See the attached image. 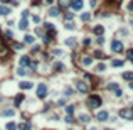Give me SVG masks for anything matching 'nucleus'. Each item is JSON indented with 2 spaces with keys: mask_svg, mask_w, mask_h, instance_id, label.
I'll return each mask as SVG.
<instances>
[{
  "mask_svg": "<svg viewBox=\"0 0 133 130\" xmlns=\"http://www.w3.org/2000/svg\"><path fill=\"white\" fill-rule=\"evenodd\" d=\"M101 103H103V100H101V96H98V95H91V96L86 100V105H88V108H91V110L99 108Z\"/></svg>",
  "mask_w": 133,
  "mask_h": 130,
  "instance_id": "obj_1",
  "label": "nucleus"
},
{
  "mask_svg": "<svg viewBox=\"0 0 133 130\" xmlns=\"http://www.w3.org/2000/svg\"><path fill=\"white\" fill-rule=\"evenodd\" d=\"M36 93H37V98L44 100V98L47 96V85H46V83H40V85H37Z\"/></svg>",
  "mask_w": 133,
  "mask_h": 130,
  "instance_id": "obj_2",
  "label": "nucleus"
},
{
  "mask_svg": "<svg viewBox=\"0 0 133 130\" xmlns=\"http://www.w3.org/2000/svg\"><path fill=\"white\" fill-rule=\"evenodd\" d=\"M118 115H120L121 118H125V120H133V112H131V108H121L120 112H118Z\"/></svg>",
  "mask_w": 133,
  "mask_h": 130,
  "instance_id": "obj_3",
  "label": "nucleus"
},
{
  "mask_svg": "<svg viewBox=\"0 0 133 130\" xmlns=\"http://www.w3.org/2000/svg\"><path fill=\"white\" fill-rule=\"evenodd\" d=\"M10 56V51H8V47L5 44H2L0 42V59H7V57Z\"/></svg>",
  "mask_w": 133,
  "mask_h": 130,
  "instance_id": "obj_4",
  "label": "nucleus"
},
{
  "mask_svg": "<svg viewBox=\"0 0 133 130\" xmlns=\"http://www.w3.org/2000/svg\"><path fill=\"white\" fill-rule=\"evenodd\" d=\"M76 88L79 89L81 93H88V91H89V86L86 85V81H79V79L76 81Z\"/></svg>",
  "mask_w": 133,
  "mask_h": 130,
  "instance_id": "obj_5",
  "label": "nucleus"
},
{
  "mask_svg": "<svg viewBox=\"0 0 133 130\" xmlns=\"http://www.w3.org/2000/svg\"><path fill=\"white\" fill-rule=\"evenodd\" d=\"M111 51H113V53H121V51H123V44H121V41H113L111 42Z\"/></svg>",
  "mask_w": 133,
  "mask_h": 130,
  "instance_id": "obj_6",
  "label": "nucleus"
},
{
  "mask_svg": "<svg viewBox=\"0 0 133 130\" xmlns=\"http://www.w3.org/2000/svg\"><path fill=\"white\" fill-rule=\"evenodd\" d=\"M108 112H98V115H96V118L98 120H99V122H106V120H108Z\"/></svg>",
  "mask_w": 133,
  "mask_h": 130,
  "instance_id": "obj_7",
  "label": "nucleus"
},
{
  "mask_svg": "<svg viewBox=\"0 0 133 130\" xmlns=\"http://www.w3.org/2000/svg\"><path fill=\"white\" fill-rule=\"evenodd\" d=\"M29 64H30V57L29 56H22L20 57V66H22V68H29Z\"/></svg>",
  "mask_w": 133,
  "mask_h": 130,
  "instance_id": "obj_8",
  "label": "nucleus"
},
{
  "mask_svg": "<svg viewBox=\"0 0 133 130\" xmlns=\"http://www.w3.org/2000/svg\"><path fill=\"white\" fill-rule=\"evenodd\" d=\"M71 7H73L74 10H81V8H83V0H73V2H71Z\"/></svg>",
  "mask_w": 133,
  "mask_h": 130,
  "instance_id": "obj_9",
  "label": "nucleus"
},
{
  "mask_svg": "<svg viewBox=\"0 0 133 130\" xmlns=\"http://www.w3.org/2000/svg\"><path fill=\"white\" fill-rule=\"evenodd\" d=\"M93 32L99 37V36H103V34H105V27H103V25H96V27L93 29Z\"/></svg>",
  "mask_w": 133,
  "mask_h": 130,
  "instance_id": "obj_10",
  "label": "nucleus"
},
{
  "mask_svg": "<svg viewBox=\"0 0 133 130\" xmlns=\"http://www.w3.org/2000/svg\"><path fill=\"white\" fill-rule=\"evenodd\" d=\"M19 86H20V88H22V89H30V88H32V83H30V81H20L19 83Z\"/></svg>",
  "mask_w": 133,
  "mask_h": 130,
  "instance_id": "obj_11",
  "label": "nucleus"
},
{
  "mask_svg": "<svg viewBox=\"0 0 133 130\" xmlns=\"http://www.w3.org/2000/svg\"><path fill=\"white\" fill-rule=\"evenodd\" d=\"M47 14H49L51 17H57V15H59V7H51Z\"/></svg>",
  "mask_w": 133,
  "mask_h": 130,
  "instance_id": "obj_12",
  "label": "nucleus"
},
{
  "mask_svg": "<svg viewBox=\"0 0 133 130\" xmlns=\"http://www.w3.org/2000/svg\"><path fill=\"white\" fill-rule=\"evenodd\" d=\"M81 21L83 22H89L91 21V12H83L81 14Z\"/></svg>",
  "mask_w": 133,
  "mask_h": 130,
  "instance_id": "obj_13",
  "label": "nucleus"
},
{
  "mask_svg": "<svg viewBox=\"0 0 133 130\" xmlns=\"http://www.w3.org/2000/svg\"><path fill=\"white\" fill-rule=\"evenodd\" d=\"M10 14V8L7 5H0V15H8Z\"/></svg>",
  "mask_w": 133,
  "mask_h": 130,
  "instance_id": "obj_14",
  "label": "nucleus"
},
{
  "mask_svg": "<svg viewBox=\"0 0 133 130\" xmlns=\"http://www.w3.org/2000/svg\"><path fill=\"white\" fill-rule=\"evenodd\" d=\"M123 64H125V61H121V59H113V61H111V66H113V68H121Z\"/></svg>",
  "mask_w": 133,
  "mask_h": 130,
  "instance_id": "obj_15",
  "label": "nucleus"
},
{
  "mask_svg": "<svg viewBox=\"0 0 133 130\" xmlns=\"http://www.w3.org/2000/svg\"><path fill=\"white\" fill-rule=\"evenodd\" d=\"M19 27L22 29V31H25V29L29 27V21H27V19H22V21L19 22Z\"/></svg>",
  "mask_w": 133,
  "mask_h": 130,
  "instance_id": "obj_16",
  "label": "nucleus"
},
{
  "mask_svg": "<svg viewBox=\"0 0 133 130\" xmlns=\"http://www.w3.org/2000/svg\"><path fill=\"white\" fill-rule=\"evenodd\" d=\"M120 88V86L116 85V83H108V85H106V89H108V91H115V89H118Z\"/></svg>",
  "mask_w": 133,
  "mask_h": 130,
  "instance_id": "obj_17",
  "label": "nucleus"
},
{
  "mask_svg": "<svg viewBox=\"0 0 133 130\" xmlns=\"http://www.w3.org/2000/svg\"><path fill=\"white\" fill-rule=\"evenodd\" d=\"M14 115H15V112H14V110H4V112H2V117H14Z\"/></svg>",
  "mask_w": 133,
  "mask_h": 130,
  "instance_id": "obj_18",
  "label": "nucleus"
},
{
  "mask_svg": "<svg viewBox=\"0 0 133 130\" xmlns=\"http://www.w3.org/2000/svg\"><path fill=\"white\" fill-rule=\"evenodd\" d=\"M19 128L20 130H30V128H32V125H30L29 122H24V123H20V125H19Z\"/></svg>",
  "mask_w": 133,
  "mask_h": 130,
  "instance_id": "obj_19",
  "label": "nucleus"
},
{
  "mask_svg": "<svg viewBox=\"0 0 133 130\" xmlns=\"http://www.w3.org/2000/svg\"><path fill=\"white\" fill-rule=\"evenodd\" d=\"M66 46H69V47H74V46H76V39H74V37H69V39H66Z\"/></svg>",
  "mask_w": 133,
  "mask_h": 130,
  "instance_id": "obj_20",
  "label": "nucleus"
},
{
  "mask_svg": "<svg viewBox=\"0 0 133 130\" xmlns=\"http://www.w3.org/2000/svg\"><path fill=\"white\" fill-rule=\"evenodd\" d=\"M83 64H84V66H89V64H93V57H89V56H84V57H83Z\"/></svg>",
  "mask_w": 133,
  "mask_h": 130,
  "instance_id": "obj_21",
  "label": "nucleus"
},
{
  "mask_svg": "<svg viewBox=\"0 0 133 130\" xmlns=\"http://www.w3.org/2000/svg\"><path fill=\"white\" fill-rule=\"evenodd\" d=\"M22 100H24V95H17V96H15V100H14V105H15V106H19L20 103H22Z\"/></svg>",
  "mask_w": 133,
  "mask_h": 130,
  "instance_id": "obj_22",
  "label": "nucleus"
},
{
  "mask_svg": "<svg viewBox=\"0 0 133 130\" xmlns=\"http://www.w3.org/2000/svg\"><path fill=\"white\" fill-rule=\"evenodd\" d=\"M123 78L128 79V81H133V71H126V73H123Z\"/></svg>",
  "mask_w": 133,
  "mask_h": 130,
  "instance_id": "obj_23",
  "label": "nucleus"
},
{
  "mask_svg": "<svg viewBox=\"0 0 133 130\" xmlns=\"http://www.w3.org/2000/svg\"><path fill=\"white\" fill-rule=\"evenodd\" d=\"M69 5H71V0H59V7L66 8V7H69Z\"/></svg>",
  "mask_w": 133,
  "mask_h": 130,
  "instance_id": "obj_24",
  "label": "nucleus"
},
{
  "mask_svg": "<svg viewBox=\"0 0 133 130\" xmlns=\"http://www.w3.org/2000/svg\"><path fill=\"white\" fill-rule=\"evenodd\" d=\"M79 120H81L83 123H88L91 118H89V115H84V113H83V115H79Z\"/></svg>",
  "mask_w": 133,
  "mask_h": 130,
  "instance_id": "obj_25",
  "label": "nucleus"
},
{
  "mask_svg": "<svg viewBox=\"0 0 133 130\" xmlns=\"http://www.w3.org/2000/svg\"><path fill=\"white\" fill-rule=\"evenodd\" d=\"M24 42H25V44H34V37L32 36H25L24 37Z\"/></svg>",
  "mask_w": 133,
  "mask_h": 130,
  "instance_id": "obj_26",
  "label": "nucleus"
},
{
  "mask_svg": "<svg viewBox=\"0 0 133 130\" xmlns=\"http://www.w3.org/2000/svg\"><path fill=\"white\" fill-rule=\"evenodd\" d=\"M54 69H56V71H62V69H64V64H62V63H54Z\"/></svg>",
  "mask_w": 133,
  "mask_h": 130,
  "instance_id": "obj_27",
  "label": "nucleus"
},
{
  "mask_svg": "<svg viewBox=\"0 0 133 130\" xmlns=\"http://www.w3.org/2000/svg\"><path fill=\"white\" fill-rule=\"evenodd\" d=\"M66 113H68V115H73L74 113V105H68V106H66Z\"/></svg>",
  "mask_w": 133,
  "mask_h": 130,
  "instance_id": "obj_28",
  "label": "nucleus"
},
{
  "mask_svg": "<svg viewBox=\"0 0 133 130\" xmlns=\"http://www.w3.org/2000/svg\"><path fill=\"white\" fill-rule=\"evenodd\" d=\"M94 57H96V59H103V57H105V53H101V51H94Z\"/></svg>",
  "mask_w": 133,
  "mask_h": 130,
  "instance_id": "obj_29",
  "label": "nucleus"
},
{
  "mask_svg": "<svg viewBox=\"0 0 133 130\" xmlns=\"http://www.w3.org/2000/svg\"><path fill=\"white\" fill-rule=\"evenodd\" d=\"M5 128H7V130H15V128H17V125H15L14 122H8L7 125H5Z\"/></svg>",
  "mask_w": 133,
  "mask_h": 130,
  "instance_id": "obj_30",
  "label": "nucleus"
},
{
  "mask_svg": "<svg viewBox=\"0 0 133 130\" xmlns=\"http://www.w3.org/2000/svg\"><path fill=\"white\" fill-rule=\"evenodd\" d=\"M64 19H66V21H68V22H71V21H73V19H74V14L68 12V14H66V15H64Z\"/></svg>",
  "mask_w": 133,
  "mask_h": 130,
  "instance_id": "obj_31",
  "label": "nucleus"
},
{
  "mask_svg": "<svg viewBox=\"0 0 133 130\" xmlns=\"http://www.w3.org/2000/svg\"><path fill=\"white\" fill-rule=\"evenodd\" d=\"M17 74H20V76H25V74H27V71H25V69H22V68H19V69H17Z\"/></svg>",
  "mask_w": 133,
  "mask_h": 130,
  "instance_id": "obj_32",
  "label": "nucleus"
},
{
  "mask_svg": "<svg viewBox=\"0 0 133 130\" xmlns=\"http://www.w3.org/2000/svg\"><path fill=\"white\" fill-rule=\"evenodd\" d=\"M96 69H98V71L101 73V71H105V69H106V66L103 64V63H101V64H98V66H96Z\"/></svg>",
  "mask_w": 133,
  "mask_h": 130,
  "instance_id": "obj_33",
  "label": "nucleus"
},
{
  "mask_svg": "<svg viewBox=\"0 0 133 130\" xmlns=\"http://www.w3.org/2000/svg\"><path fill=\"white\" fill-rule=\"evenodd\" d=\"M66 122H68V123H74V118H73V115H68V117H66Z\"/></svg>",
  "mask_w": 133,
  "mask_h": 130,
  "instance_id": "obj_34",
  "label": "nucleus"
},
{
  "mask_svg": "<svg viewBox=\"0 0 133 130\" xmlns=\"http://www.w3.org/2000/svg\"><path fill=\"white\" fill-rule=\"evenodd\" d=\"M39 51H40V46H34L32 47V54H37Z\"/></svg>",
  "mask_w": 133,
  "mask_h": 130,
  "instance_id": "obj_35",
  "label": "nucleus"
},
{
  "mask_svg": "<svg viewBox=\"0 0 133 130\" xmlns=\"http://www.w3.org/2000/svg\"><path fill=\"white\" fill-rule=\"evenodd\" d=\"M64 93H66V96H71V95H73V89H71V88H66Z\"/></svg>",
  "mask_w": 133,
  "mask_h": 130,
  "instance_id": "obj_36",
  "label": "nucleus"
},
{
  "mask_svg": "<svg viewBox=\"0 0 133 130\" xmlns=\"http://www.w3.org/2000/svg\"><path fill=\"white\" fill-rule=\"evenodd\" d=\"M66 29H69V31H73V29H74V24H73V22H68V24H66Z\"/></svg>",
  "mask_w": 133,
  "mask_h": 130,
  "instance_id": "obj_37",
  "label": "nucleus"
},
{
  "mask_svg": "<svg viewBox=\"0 0 133 130\" xmlns=\"http://www.w3.org/2000/svg\"><path fill=\"white\" fill-rule=\"evenodd\" d=\"M29 10H24V12H22V19H29Z\"/></svg>",
  "mask_w": 133,
  "mask_h": 130,
  "instance_id": "obj_38",
  "label": "nucleus"
},
{
  "mask_svg": "<svg viewBox=\"0 0 133 130\" xmlns=\"http://www.w3.org/2000/svg\"><path fill=\"white\" fill-rule=\"evenodd\" d=\"M32 22H36V24H39V22H40V17H39V15H34V17H32Z\"/></svg>",
  "mask_w": 133,
  "mask_h": 130,
  "instance_id": "obj_39",
  "label": "nucleus"
},
{
  "mask_svg": "<svg viewBox=\"0 0 133 130\" xmlns=\"http://www.w3.org/2000/svg\"><path fill=\"white\" fill-rule=\"evenodd\" d=\"M29 68H32V69H37V63H36V61H30V64H29Z\"/></svg>",
  "mask_w": 133,
  "mask_h": 130,
  "instance_id": "obj_40",
  "label": "nucleus"
},
{
  "mask_svg": "<svg viewBox=\"0 0 133 130\" xmlns=\"http://www.w3.org/2000/svg\"><path fill=\"white\" fill-rule=\"evenodd\" d=\"M128 59L133 63V49H130V51H128Z\"/></svg>",
  "mask_w": 133,
  "mask_h": 130,
  "instance_id": "obj_41",
  "label": "nucleus"
},
{
  "mask_svg": "<svg viewBox=\"0 0 133 130\" xmlns=\"http://www.w3.org/2000/svg\"><path fill=\"white\" fill-rule=\"evenodd\" d=\"M36 34H37V36H46L42 29H36Z\"/></svg>",
  "mask_w": 133,
  "mask_h": 130,
  "instance_id": "obj_42",
  "label": "nucleus"
},
{
  "mask_svg": "<svg viewBox=\"0 0 133 130\" xmlns=\"http://www.w3.org/2000/svg\"><path fill=\"white\" fill-rule=\"evenodd\" d=\"M115 95H116V96H121V95H123V91H121V88L115 89Z\"/></svg>",
  "mask_w": 133,
  "mask_h": 130,
  "instance_id": "obj_43",
  "label": "nucleus"
},
{
  "mask_svg": "<svg viewBox=\"0 0 133 130\" xmlns=\"http://www.w3.org/2000/svg\"><path fill=\"white\" fill-rule=\"evenodd\" d=\"M106 2H108V4H116V5H120L121 0H106Z\"/></svg>",
  "mask_w": 133,
  "mask_h": 130,
  "instance_id": "obj_44",
  "label": "nucleus"
},
{
  "mask_svg": "<svg viewBox=\"0 0 133 130\" xmlns=\"http://www.w3.org/2000/svg\"><path fill=\"white\" fill-rule=\"evenodd\" d=\"M52 54H54V56H61V54H62V53H61L59 49H54V51H52Z\"/></svg>",
  "mask_w": 133,
  "mask_h": 130,
  "instance_id": "obj_45",
  "label": "nucleus"
},
{
  "mask_svg": "<svg viewBox=\"0 0 133 130\" xmlns=\"http://www.w3.org/2000/svg\"><path fill=\"white\" fill-rule=\"evenodd\" d=\"M40 2H42V0H32V5L37 7V5H40Z\"/></svg>",
  "mask_w": 133,
  "mask_h": 130,
  "instance_id": "obj_46",
  "label": "nucleus"
},
{
  "mask_svg": "<svg viewBox=\"0 0 133 130\" xmlns=\"http://www.w3.org/2000/svg\"><path fill=\"white\" fill-rule=\"evenodd\" d=\"M89 44H91V39H89V37H86V39H84V46H86V47H88Z\"/></svg>",
  "mask_w": 133,
  "mask_h": 130,
  "instance_id": "obj_47",
  "label": "nucleus"
},
{
  "mask_svg": "<svg viewBox=\"0 0 133 130\" xmlns=\"http://www.w3.org/2000/svg\"><path fill=\"white\" fill-rule=\"evenodd\" d=\"M103 42H105V37L99 36V37H98V44H103Z\"/></svg>",
  "mask_w": 133,
  "mask_h": 130,
  "instance_id": "obj_48",
  "label": "nucleus"
},
{
  "mask_svg": "<svg viewBox=\"0 0 133 130\" xmlns=\"http://www.w3.org/2000/svg\"><path fill=\"white\" fill-rule=\"evenodd\" d=\"M5 36H7V37H14V34H12V31H7V32H5Z\"/></svg>",
  "mask_w": 133,
  "mask_h": 130,
  "instance_id": "obj_49",
  "label": "nucleus"
},
{
  "mask_svg": "<svg viewBox=\"0 0 133 130\" xmlns=\"http://www.w3.org/2000/svg\"><path fill=\"white\" fill-rule=\"evenodd\" d=\"M14 47H15V49H20V47H22V44H19V42H14Z\"/></svg>",
  "mask_w": 133,
  "mask_h": 130,
  "instance_id": "obj_50",
  "label": "nucleus"
},
{
  "mask_svg": "<svg viewBox=\"0 0 133 130\" xmlns=\"http://www.w3.org/2000/svg\"><path fill=\"white\" fill-rule=\"evenodd\" d=\"M89 5L91 7H96V0H89Z\"/></svg>",
  "mask_w": 133,
  "mask_h": 130,
  "instance_id": "obj_51",
  "label": "nucleus"
},
{
  "mask_svg": "<svg viewBox=\"0 0 133 130\" xmlns=\"http://www.w3.org/2000/svg\"><path fill=\"white\" fill-rule=\"evenodd\" d=\"M128 10H130V12H131V10H133V0H131V2H130V4H128Z\"/></svg>",
  "mask_w": 133,
  "mask_h": 130,
  "instance_id": "obj_52",
  "label": "nucleus"
},
{
  "mask_svg": "<svg viewBox=\"0 0 133 130\" xmlns=\"http://www.w3.org/2000/svg\"><path fill=\"white\" fill-rule=\"evenodd\" d=\"M10 2H14V0H2V4H5V5H7V4H10Z\"/></svg>",
  "mask_w": 133,
  "mask_h": 130,
  "instance_id": "obj_53",
  "label": "nucleus"
},
{
  "mask_svg": "<svg viewBox=\"0 0 133 130\" xmlns=\"http://www.w3.org/2000/svg\"><path fill=\"white\" fill-rule=\"evenodd\" d=\"M130 89H133V81H130Z\"/></svg>",
  "mask_w": 133,
  "mask_h": 130,
  "instance_id": "obj_54",
  "label": "nucleus"
},
{
  "mask_svg": "<svg viewBox=\"0 0 133 130\" xmlns=\"http://www.w3.org/2000/svg\"><path fill=\"white\" fill-rule=\"evenodd\" d=\"M46 2H47V4H52V2H54V0H46Z\"/></svg>",
  "mask_w": 133,
  "mask_h": 130,
  "instance_id": "obj_55",
  "label": "nucleus"
},
{
  "mask_svg": "<svg viewBox=\"0 0 133 130\" xmlns=\"http://www.w3.org/2000/svg\"><path fill=\"white\" fill-rule=\"evenodd\" d=\"M131 112H133V106H131Z\"/></svg>",
  "mask_w": 133,
  "mask_h": 130,
  "instance_id": "obj_56",
  "label": "nucleus"
},
{
  "mask_svg": "<svg viewBox=\"0 0 133 130\" xmlns=\"http://www.w3.org/2000/svg\"><path fill=\"white\" fill-rule=\"evenodd\" d=\"M131 27H133V22H131Z\"/></svg>",
  "mask_w": 133,
  "mask_h": 130,
  "instance_id": "obj_57",
  "label": "nucleus"
},
{
  "mask_svg": "<svg viewBox=\"0 0 133 130\" xmlns=\"http://www.w3.org/2000/svg\"><path fill=\"white\" fill-rule=\"evenodd\" d=\"M0 102H2V98H0Z\"/></svg>",
  "mask_w": 133,
  "mask_h": 130,
  "instance_id": "obj_58",
  "label": "nucleus"
},
{
  "mask_svg": "<svg viewBox=\"0 0 133 130\" xmlns=\"http://www.w3.org/2000/svg\"><path fill=\"white\" fill-rule=\"evenodd\" d=\"M106 130H109V128H106Z\"/></svg>",
  "mask_w": 133,
  "mask_h": 130,
  "instance_id": "obj_59",
  "label": "nucleus"
}]
</instances>
